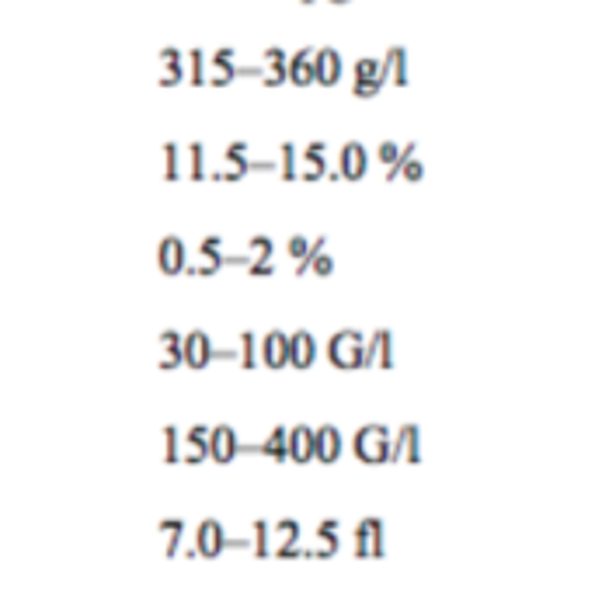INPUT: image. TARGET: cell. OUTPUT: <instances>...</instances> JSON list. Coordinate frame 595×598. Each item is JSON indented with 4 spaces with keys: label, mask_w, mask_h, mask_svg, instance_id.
I'll return each instance as SVG.
<instances>
[{
    "label": "cell",
    "mask_w": 595,
    "mask_h": 598,
    "mask_svg": "<svg viewBox=\"0 0 595 598\" xmlns=\"http://www.w3.org/2000/svg\"><path fill=\"white\" fill-rule=\"evenodd\" d=\"M223 359L237 362V348L220 352L205 331H192V334H185V338H181V365H189V369H205V365L223 362Z\"/></svg>",
    "instance_id": "1"
},
{
    "label": "cell",
    "mask_w": 595,
    "mask_h": 598,
    "mask_svg": "<svg viewBox=\"0 0 595 598\" xmlns=\"http://www.w3.org/2000/svg\"><path fill=\"white\" fill-rule=\"evenodd\" d=\"M247 143L237 140V143H230L227 147V154H223V163L213 171V174H205L209 181H244V174L247 171H272L276 163H265V160H251L247 157Z\"/></svg>",
    "instance_id": "2"
},
{
    "label": "cell",
    "mask_w": 595,
    "mask_h": 598,
    "mask_svg": "<svg viewBox=\"0 0 595 598\" xmlns=\"http://www.w3.org/2000/svg\"><path fill=\"white\" fill-rule=\"evenodd\" d=\"M356 456L369 466H380L390 459V428L387 425H366L356 432V442H352Z\"/></svg>",
    "instance_id": "3"
},
{
    "label": "cell",
    "mask_w": 595,
    "mask_h": 598,
    "mask_svg": "<svg viewBox=\"0 0 595 598\" xmlns=\"http://www.w3.org/2000/svg\"><path fill=\"white\" fill-rule=\"evenodd\" d=\"M362 352H366V334L358 331H338L331 341H327V355L338 369H362Z\"/></svg>",
    "instance_id": "4"
},
{
    "label": "cell",
    "mask_w": 595,
    "mask_h": 598,
    "mask_svg": "<svg viewBox=\"0 0 595 598\" xmlns=\"http://www.w3.org/2000/svg\"><path fill=\"white\" fill-rule=\"evenodd\" d=\"M269 557H276V560L307 557V550L300 546V522L282 519L276 522V525H269Z\"/></svg>",
    "instance_id": "5"
},
{
    "label": "cell",
    "mask_w": 595,
    "mask_h": 598,
    "mask_svg": "<svg viewBox=\"0 0 595 598\" xmlns=\"http://www.w3.org/2000/svg\"><path fill=\"white\" fill-rule=\"evenodd\" d=\"M272 254H276V240L265 237V234H258V237L247 240V254H244V265H247V275H254V279H269V275H276V261H272Z\"/></svg>",
    "instance_id": "6"
},
{
    "label": "cell",
    "mask_w": 595,
    "mask_h": 598,
    "mask_svg": "<svg viewBox=\"0 0 595 598\" xmlns=\"http://www.w3.org/2000/svg\"><path fill=\"white\" fill-rule=\"evenodd\" d=\"M356 539V557L358 560H380L387 554V543H383V522L380 519H362L352 532Z\"/></svg>",
    "instance_id": "7"
},
{
    "label": "cell",
    "mask_w": 595,
    "mask_h": 598,
    "mask_svg": "<svg viewBox=\"0 0 595 598\" xmlns=\"http://www.w3.org/2000/svg\"><path fill=\"white\" fill-rule=\"evenodd\" d=\"M362 369H394V334L387 327H380V331H373V338H366Z\"/></svg>",
    "instance_id": "8"
},
{
    "label": "cell",
    "mask_w": 595,
    "mask_h": 598,
    "mask_svg": "<svg viewBox=\"0 0 595 598\" xmlns=\"http://www.w3.org/2000/svg\"><path fill=\"white\" fill-rule=\"evenodd\" d=\"M387 463H422V432L418 425H404L397 435H390V459Z\"/></svg>",
    "instance_id": "9"
},
{
    "label": "cell",
    "mask_w": 595,
    "mask_h": 598,
    "mask_svg": "<svg viewBox=\"0 0 595 598\" xmlns=\"http://www.w3.org/2000/svg\"><path fill=\"white\" fill-rule=\"evenodd\" d=\"M237 452H240V439L230 425L209 428V459H216L220 466H227V463L237 459Z\"/></svg>",
    "instance_id": "10"
},
{
    "label": "cell",
    "mask_w": 595,
    "mask_h": 598,
    "mask_svg": "<svg viewBox=\"0 0 595 598\" xmlns=\"http://www.w3.org/2000/svg\"><path fill=\"white\" fill-rule=\"evenodd\" d=\"M366 171H369V154H366V147H362L358 140H349V143L342 147V154H338V178H345V181H362Z\"/></svg>",
    "instance_id": "11"
},
{
    "label": "cell",
    "mask_w": 595,
    "mask_h": 598,
    "mask_svg": "<svg viewBox=\"0 0 595 598\" xmlns=\"http://www.w3.org/2000/svg\"><path fill=\"white\" fill-rule=\"evenodd\" d=\"M324 143L314 140L307 150H300L296 154V181H320V178H327V160H324Z\"/></svg>",
    "instance_id": "12"
},
{
    "label": "cell",
    "mask_w": 595,
    "mask_h": 598,
    "mask_svg": "<svg viewBox=\"0 0 595 598\" xmlns=\"http://www.w3.org/2000/svg\"><path fill=\"white\" fill-rule=\"evenodd\" d=\"M227 532H223V525L216 519H205L202 525H198V532H196V554L198 557H205V560H213V557H220L223 550H227Z\"/></svg>",
    "instance_id": "13"
},
{
    "label": "cell",
    "mask_w": 595,
    "mask_h": 598,
    "mask_svg": "<svg viewBox=\"0 0 595 598\" xmlns=\"http://www.w3.org/2000/svg\"><path fill=\"white\" fill-rule=\"evenodd\" d=\"M400 178L411 181V185L425 178V163L418 160V143H407V147L400 150V157L387 167V181H400Z\"/></svg>",
    "instance_id": "14"
},
{
    "label": "cell",
    "mask_w": 595,
    "mask_h": 598,
    "mask_svg": "<svg viewBox=\"0 0 595 598\" xmlns=\"http://www.w3.org/2000/svg\"><path fill=\"white\" fill-rule=\"evenodd\" d=\"M342 52L338 49H331V45H324V49H314V84L320 87H334L338 80H342Z\"/></svg>",
    "instance_id": "15"
},
{
    "label": "cell",
    "mask_w": 595,
    "mask_h": 598,
    "mask_svg": "<svg viewBox=\"0 0 595 598\" xmlns=\"http://www.w3.org/2000/svg\"><path fill=\"white\" fill-rule=\"evenodd\" d=\"M157 265L164 275H181L189 268V251L181 237H164L157 247Z\"/></svg>",
    "instance_id": "16"
},
{
    "label": "cell",
    "mask_w": 595,
    "mask_h": 598,
    "mask_svg": "<svg viewBox=\"0 0 595 598\" xmlns=\"http://www.w3.org/2000/svg\"><path fill=\"white\" fill-rule=\"evenodd\" d=\"M258 362H265L269 369H285V365H289V334L269 331V334L258 341Z\"/></svg>",
    "instance_id": "17"
},
{
    "label": "cell",
    "mask_w": 595,
    "mask_h": 598,
    "mask_svg": "<svg viewBox=\"0 0 595 598\" xmlns=\"http://www.w3.org/2000/svg\"><path fill=\"white\" fill-rule=\"evenodd\" d=\"M258 74H261V67H237V60H230V63L209 60L205 63V84L209 87H227L237 77H258Z\"/></svg>",
    "instance_id": "18"
},
{
    "label": "cell",
    "mask_w": 595,
    "mask_h": 598,
    "mask_svg": "<svg viewBox=\"0 0 595 598\" xmlns=\"http://www.w3.org/2000/svg\"><path fill=\"white\" fill-rule=\"evenodd\" d=\"M327 247V237H318L310 243V254L303 258V261H296V275H318V279H327L331 272H334V258L324 251Z\"/></svg>",
    "instance_id": "19"
},
{
    "label": "cell",
    "mask_w": 595,
    "mask_h": 598,
    "mask_svg": "<svg viewBox=\"0 0 595 598\" xmlns=\"http://www.w3.org/2000/svg\"><path fill=\"white\" fill-rule=\"evenodd\" d=\"M209 456V428L205 425H192L189 428V435L181 439L178 445V463H189V466H196Z\"/></svg>",
    "instance_id": "20"
},
{
    "label": "cell",
    "mask_w": 595,
    "mask_h": 598,
    "mask_svg": "<svg viewBox=\"0 0 595 598\" xmlns=\"http://www.w3.org/2000/svg\"><path fill=\"white\" fill-rule=\"evenodd\" d=\"M157 63H160V74H157L160 87H178V84L185 80V52H181V49L164 45L157 56Z\"/></svg>",
    "instance_id": "21"
},
{
    "label": "cell",
    "mask_w": 595,
    "mask_h": 598,
    "mask_svg": "<svg viewBox=\"0 0 595 598\" xmlns=\"http://www.w3.org/2000/svg\"><path fill=\"white\" fill-rule=\"evenodd\" d=\"M342 432L334 428V425H320V428H314V459H320V463H338V456H342Z\"/></svg>",
    "instance_id": "22"
},
{
    "label": "cell",
    "mask_w": 595,
    "mask_h": 598,
    "mask_svg": "<svg viewBox=\"0 0 595 598\" xmlns=\"http://www.w3.org/2000/svg\"><path fill=\"white\" fill-rule=\"evenodd\" d=\"M314 359H318V338L310 331L289 334V365L293 369H310Z\"/></svg>",
    "instance_id": "23"
},
{
    "label": "cell",
    "mask_w": 595,
    "mask_h": 598,
    "mask_svg": "<svg viewBox=\"0 0 595 598\" xmlns=\"http://www.w3.org/2000/svg\"><path fill=\"white\" fill-rule=\"evenodd\" d=\"M285 80L296 87H310L314 84V45H303L300 52L289 56L285 63Z\"/></svg>",
    "instance_id": "24"
},
{
    "label": "cell",
    "mask_w": 595,
    "mask_h": 598,
    "mask_svg": "<svg viewBox=\"0 0 595 598\" xmlns=\"http://www.w3.org/2000/svg\"><path fill=\"white\" fill-rule=\"evenodd\" d=\"M285 452L293 463H310L314 459V428L310 425H296L285 435Z\"/></svg>",
    "instance_id": "25"
},
{
    "label": "cell",
    "mask_w": 595,
    "mask_h": 598,
    "mask_svg": "<svg viewBox=\"0 0 595 598\" xmlns=\"http://www.w3.org/2000/svg\"><path fill=\"white\" fill-rule=\"evenodd\" d=\"M285 63H289V56L278 49V45H269L265 49V56H261V84L265 87H282L285 84Z\"/></svg>",
    "instance_id": "26"
},
{
    "label": "cell",
    "mask_w": 595,
    "mask_h": 598,
    "mask_svg": "<svg viewBox=\"0 0 595 598\" xmlns=\"http://www.w3.org/2000/svg\"><path fill=\"white\" fill-rule=\"evenodd\" d=\"M334 550H338V522L324 519L318 525V543L307 550V557L327 560V557H334Z\"/></svg>",
    "instance_id": "27"
},
{
    "label": "cell",
    "mask_w": 595,
    "mask_h": 598,
    "mask_svg": "<svg viewBox=\"0 0 595 598\" xmlns=\"http://www.w3.org/2000/svg\"><path fill=\"white\" fill-rule=\"evenodd\" d=\"M383 60H387V84L407 87L411 84V77H407V49L404 45H390V52Z\"/></svg>",
    "instance_id": "28"
},
{
    "label": "cell",
    "mask_w": 595,
    "mask_h": 598,
    "mask_svg": "<svg viewBox=\"0 0 595 598\" xmlns=\"http://www.w3.org/2000/svg\"><path fill=\"white\" fill-rule=\"evenodd\" d=\"M157 529H160V536H164V557L174 560L178 554H181V543H185V522L164 519Z\"/></svg>",
    "instance_id": "29"
},
{
    "label": "cell",
    "mask_w": 595,
    "mask_h": 598,
    "mask_svg": "<svg viewBox=\"0 0 595 598\" xmlns=\"http://www.w3.org/2000/svg\"><path fill=\"white\" fill-rule=\"evenodd\" d=\"M160 369H178L181 365V334L178 331H164L160 334Z\"/></svg>",
    "instance_id": "30"
},
{
    "label": "cell",
    "mask_w": 595,
    "mask_h": 598,
    "mask_svg": "<svg viewBox=\"0 0 595 598\" xmlns=\"http://www.w3.org/2000/svg\"><path fill=\"white\" fill-rule=\"evenodd\" d=\"M285 435H289V428H272V435L261 442V445H254V452H261V456H272L276 463H285L289 459V452H285Z\"/></svg>",
    "instance_id": "31"
},
{
    "label": "cell",
    "mask_w": 595,
    "mask_h": 598,
    "mask_svg": "<svg viewBox=\"0 0 595 598\" xmlns=\"http://www.w3.org/2000/svg\"><path fill=\"white\" fill-rule=\"evenodd\" d=\"M205 52L202 49H192L189 56H185V80L192 84V87H205Z\"/></svg>",
    "instance_id": "32"
},
{
    "label": "cell",
    "mask_w": 595,
    "mask_h": 598,
    "mask_svg": "<svg viewBox=\"0 0 595 598\" xmlns=\"http://www.w3.org/2000/svg\"><path fill=\"white\" fill-rule=\"evenodd\" d=\"M237 365L240 369H258V365H261V362H258V338H254L251 331H244V334H240Z\"/></svg>",
    "instance_id": "33"
},
{
    "label": "cell",
    "mask_w": 595,
    "mask_h": 598,
    "mask_svg": "<svg viewBox=\"0 0 595 598\" xmlns=\"http://www.w3.org/2000/svg\"><path fill=\"white\" fill-rule=\"evenodd\" d=\"M181 178V150L174 140L164 143V181H178Z\"/></svg>",
    "instance_id": "34"
},
{
    "label": "cell",
    "mask_w": 595,
    "mask_h": 598,
    "mask_svg": "<svg viewBox=\"0 0 595 598\" xmlns=\"http://www.w3.org/2000/svg\"><path fill=\"white\" fill-rule=\"evenodd\" d=\"M278 150H282V157H278V178H282V181H296V154H300L296 143H282Z\"/></svg>",
    "instance_id": "35"
},
{
    "label": "cell",
    "mask_w": 595,
    "mask_h": 598,
    "mask_svg": "<svg viewBox=\"0 0 595 598\" xmlns=\"http://www.w3.org/2000/svg\"><path fill=\"white\" fill-rule=\"evenodd\" d=\"M310 243H314L310 237H303V234H293V237L285 240V254H289L293 261H303V258L310 254Z\"/></svg>",
    "instance_id": "36"
},
{
    "label": "cell",
    "mask_w": 595,
    "mask_h": 598,
    "mask_svg": "<svg viewBox=\"0 0 595 598\" xmlns=\"http://www.w3.org/2000/svg\"><path fill=\"white\" fill-rule=\"evenodd\" d=\"M198 254H202V258H220V261H223V258H227V254H223V237H220V234H209V237L198 243ZM223 265H227V261H223Z\"/></svg>",
    "instance_id": "37"
},
{
    "label": "cell",
    "mask_w": 595,
    "mask_h": 598,
    "mask_svg": "<svg viewBox=\"0 0 595 598\" xmlns=\"http://www.w3.org/2000/svg\"><path fill=\"white\" fill-rule=\"evenodd\" d=\"M178 445H181V439H178V428L174 425H167L164 428V459L174 466L178 463Z\"/></svg>",
    "instance_id": "38"
},
{
    "label": "cell",
    "mask_w": 595,
    "mask_h": 598,
    "mask_svg": "<svg viewBox=\"0 0 595 598\" xmlns=\"http://www.w3.org/2000/svg\"><path fill=\"white\" fill-rule=\"evenodd\" d=\"M189 157H192V181H205V147L192 143L189 147Z\"/></svg>",
    "instance_id": "39"
},
{
    "label": "cell",
    "mask_w": 595,
    "mask_h": 598,
    "mask_svg": "<svg viewBox=\"0 0 595 598\" xmlns=\"http://www.w3.org/2000/svg\"><path fill=\"white\" fill-rule=\"evenodd\" d=\"M254 557L265 560L269 557V522H254Z\"/></svg>",
    "instance_id": "40"
},
{
    "label": "cell",
    "mask_w": 595,
    "mask_h": 598,
    "mask_svg": "<svg viewBox=\"0 0 595 598\" xmlns=\"http://www.w3.org/2000/svg\"><path fill=\"white\" fill-rule=\"evenodd\" d=\"M400 150H404V147H400V143H394V140H383V143H380V147H376V160H380V163H387V167H390V163H394V160L400 157Z\"/></svg>",
    "instance_id": "41"
},
{
    "label": "cell",
    "mask_w": 595,
    "mask_h": 598,
    "mask_svg": "<svg viewBox=\"0 0 595 598\" xmlns=\"http://www.w3.org/2000/svg\"><path fill=\"white\" fill-rule=\"evenodd\" d=\"M209 60H220V63H230V60H237V52L230 49V45H223V49H216Z\"/></svg>",
    "instance_id": "42"
},
{
    "label": "cell",
    "mask_w": 595,
    "mask_h": 598,
    "mask_svg": "<svg viewBox=\"0 0 595 598\" xmlns=\"http://www.w3.org/2000/svg\"><path fill=\"white\" fill-rule=\"evenodd\" d=\"M327 4H334V7H345V4H352V0H327Z\"/></svg>",
    "instance_id": "43"
},
{
    "label": "cell",
    "mask_w": 595,
    "mask_h": 598,
    "mask_svg": "<svg viewBox=\"0 0 595 598\" xmlns=\"http://www.w3.org/2000/svg\"><path fill=\"white\" fill-rule=\"evenodd\" d=\"M300 4H314V0H300Z\"/></svg>",
    "instance_id": "44"
}]
</instances>
